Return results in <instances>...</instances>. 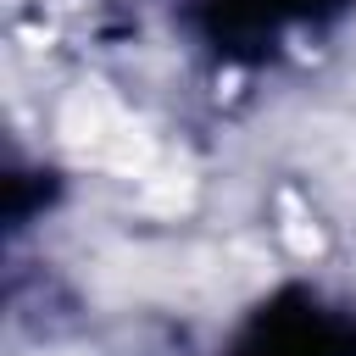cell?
Masks as SVG:
<instances>
[{
	"label": "cell",
	"instance_id": "6da1fadb",
	"mask_svg": "<svg viewBox=\"0 0 356 356\" xmlns=\"http://www.w3.org/2000/svg\"><path fill=\"white\" fill-rule=\"evenodd\" d=\"M356 28V0H167L178 56L211 83H261L323 61Z\"/></svg>",
	"mask_w": 356,
	"mask_h": 356
},
{
	"label": "cell",
	"instance_id": "7a4b0ae2",
	"mask_svg": "<svg viewBox=\"0 0 356 356\" xmlns=\"http://www.w3.org/2000/svg\"><path fill=\"white\" fill-rule=\"evenodd\" d=\"M200 356H356V289L284 273L239 300Z\"/></svg>",
	"mask_w": 356,
	"mask_h": 356
}]
</instances>
